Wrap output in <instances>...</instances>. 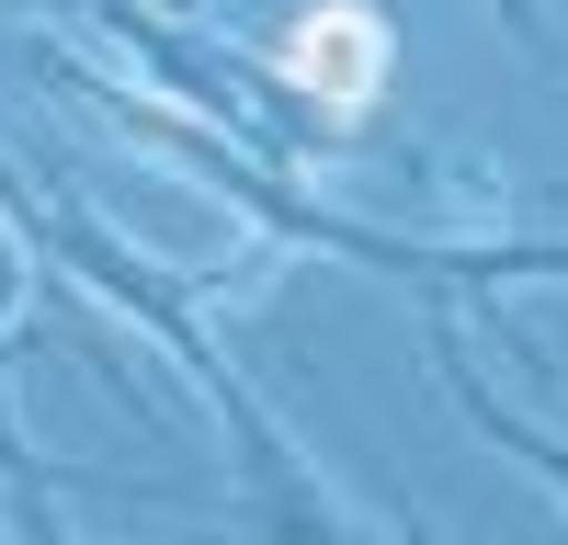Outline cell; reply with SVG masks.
Instances as JSON below:
<instances>
[{"label":"cell","mask_w":568,"mask_h":545,"mask_svg":"<svg viewBox=\"0 0 568 545\" xmlns=\"http://www.w3.org/2000/svg\"><path fill=\"white\" fill-rule=\"evenodd\" d=\"M240 512H251V545H364L307 477H273V489H240Z\"/></svg>","instance_id":"4"},{"label":"cell","mask_w":568,"mask_h":545,"mask_svg":"<svg viewBox=\"0 0 568 545\" xmlns=\"http://www.w3.org/2000/svg\"><path fill=\"white\" fill-rule=\"evenodd\" d=\"M12 545H80L58 523V500H45V477H12Z\"/></svg>","instance_id":"6"},{"label":"cell","mask_w":568,"mask_h":545,"mask_svg":"<svg viewBox=\"0 0 568 545\" xmlns=\"http://www.w3.org/2000/svg\"><path fill=\"white\" fill-rule=\"evenodd\" d=\"M0 12H45V0H0Z\"/></svg>","instance_id":"8"},{"label":"cell","mask_w":568,"mask_h":545,"mask_svg":"<svg viewBox=\"0 0 568 545\" xmlns=\"http://www.w3.org/2000/svg\"><path fill=\"white\" fill-rule=\"evenodd\" d=\"M91 23L149 69V91H171V103L194 114V125H216L227 148H251V160H273V171H296L307 148H342V114H318L284 69H251L240 45L171 23V12H149V0H91Z\"/></svg>","instance_id":"2"},{"label":"cell","mask_w":568,"mask_h":545,"mask_svg":"<svg viewBox=\"0 0 568 545\" xmlns=\"http://www.w3.org/2000/svg\"><path fill=\"white\" fill-rule=\"evenodd\" d=\"M433 376H444V398H455V409H466V421H478L500 454H524V466L568 500V443H557L546 421H524V409H511V398L478 376V352H466V318H455V307H433Z\"/></svg>","instance_id":"3"},{"label":"cell","mask_w":568,"mask_h":545,"mask_svg":"<svg viewBox=\"0 0 568 545\" xmlns=\"http://www.w3.org/2000/svg\"><path fill=\"white\" fill-rule=\"evenodd\" d=\"M12 318H23V250L0 239V363H12Z\"/></svg>","instance_id":"7"},{"label":"cell","mask_w":568,"mask_h":545,"mask_svg":"<svg viewBox=\"0 0 568 545\" xmlns=\"http://www.w3.org/2000/svg\"><path fill=\"white\" fill-rule=\"evenodd\" d=\"M34 250L58 261V272H80V285L103 296V307H125L136 330H149V341L182 363V376L205 387V409L227 421V443H240V489H273V477H296V443L273 432V409L251 398V376H240V363H227V352L205 341V318H194V285H182V272H160L136 239H114V227L91 216L80 194H45V227H34Z\"/></svg>","instance_id":"1"},{"label":"cell","mask_w":568,"mask_h":545,"mask_svg":"<svg viewBox=\"0 0 568 545\" xmlns=\"http://www.w3.org/2000/svg\"><path fill=\"white\" fill-rule=\"evenodd\" d=\"M489 12H500V34L524 45L535 69H557V80H568V34H557V12H546V0H489Z\"/></svg>","instance_id":"5"}]
</instances>
